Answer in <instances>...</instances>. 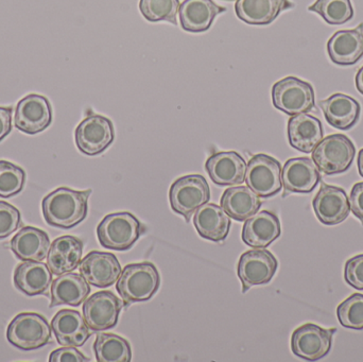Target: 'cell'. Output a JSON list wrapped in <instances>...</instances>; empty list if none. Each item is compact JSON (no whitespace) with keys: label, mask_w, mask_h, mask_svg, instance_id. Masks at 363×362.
<instances>
[{"label":"cell","mask_w":363,"mask_h":362,"mask_svg":"<svg viewBox=\"0 0 363 362\" xmlns=\"http://www.w3.org/2000/svg\"><path fill=\"white\" fill-rule=\"evenodd\" d=\"M91 191H74L60 187L47 195L42 202L43 215L47 225L69 230L80 225L89 213V198Z\"/></svg>","instance_id":"cell-1"},{"label":"cell","mask_w":363,"mask_h":362,"mask_svg":"<svg viewBox=\"0 0 363 362\" xmlns=\"http://www.w3.org/2000/svg\"><path fill=\"white\" fill-rule=\"evenodd\" d=\"M161 276L152 263L125 266L117 281L116 290L123 298V305L150 300L159 290Z\"/></svg>","instance_id":"cell-2"},{"label":"cell","mask_w":363,"mask_h":362,"mask_svg":"<svg viewBox=\"0 0 363 362\" xmlns=\"http://www.w3.org/2000/svg\"><path fill=\"white\" fill-rule=\"evenodd\" d=\"M146 227L129 212L114 213L102 219L97 227V237L104 248L115 251L131 249Z\"/></svg>","instance_id":"cell-3"},{"label":"cell","mask_w":363,"mask_h":362,"mask_svg":"<svg viewBox=\"0 0 363 362\" xmlns=\"http://www.w3.org/2000/svg\"><path fill=\"white\" fill-rule=\"evenodd\" d=\"M51 332L44 317L35 312H21L9 324L6 339L19 350H38L50 342Z\"/></svg>","instance_id":"cell-4"},{"label":"cell","mask_w":363,"mask_h":362,"mask_svg":"<svg viewBox=\"0 0 363 362\" xmlns=\"http://www.w3.org/2000/svg\"><path fill=\"white\" fill-rule=\"evenodd\" d=\"M353 142L343 134H333L323 138L313 151V161L320 171L334 176L347 171L355 159Z\"/></svg>","instance_id":"cell-5"},{"label":"cell","mask_w":363,"mask_h":362,"mask_svg":"<svg viewBox=\"0 0 363 362\" xmlns=\"http://www.w3.org/2000/svg\"><path fill=\"white\" fill-rule=\"evenodd\" d=\"M273 106L289 116L311 112L315 108V91L311 83L287 77L272 87Z\"/></svg>","instance_id":"cell-6"},{"label":"cell","mask_w":363,"mask_h":362,"mask_svg":"<svg viewBox=\"0 0 363 362\" xmlns=\"http://www.w3.org/2000/svg\"><path fill=\"white\" fill-rule=\"evenodd\" d=\"M211 199L206 179L200 174H189L178 179L170 187L169 200L172 210L189 222L190 217Z\"/></svg>","instance_id":"cell-7"},{"label":"cell","mask_w":363,"mask_h":362,"mask_svg":"<svg viewBox=\"0 0 363 362\" xmlns=\"http://www.w3.org/2000/svg\"><path fill=\"white\" fill-rule=\"evenodd\" d=\"M245 182L259 197L277 195L283 188L281 163L270 155H254L247 166Z\"/></svg>","instance_id":"cell-8"},{"label":"cell","mask_w":363,"mask_h":362,"mask_svg":"<svg viewBox=\"0 0 363 362\" xmlns=\"http://www.w3.org/2000/svg\"><path fill=\"white\" fill-rule=\"evenodd\" d=\"M74 140L83 154L89 157L101 154L114 142V125L106 117L89 115L77 127Z\"/></svg>","instance_id":"cell-9"},{"label":"cell","mask_w":363,"mask_h":362,"mask_svg":"<svg viewBox=\"0 0 363 362\" xmlns=\"http://www.w3.org/2000/svg\"><path fill=\"white\" fill-rule=\"evenodd\" d=\"M336 329H326L313 323H307L292 334V353L298 358L317 361L330 352L333 336Z\"/></svg>","instance_id":"cell-10"},{"label":"cell","mask_w":363,"mask_h":362,"mask_svg":"<svg viewBox=\"0 0 363 362\" xmlns=\"http://www.w3.org/2000/svg\"><path fill=\"white\" fill-rule=\"evenodd\" d=\"M279 263L268 250H251L239 259L238 276L242 283V293L251 287L268 284L277 273Z\"/></svg>","instance_id":"cell-11"},{"label":"cell","mask_w":363,"mask_h":362,"mask_svg":"<svg viewBox=\"0 0 363 362\" xmlns=\"http://www.w3.org/2000/svg\"><path fill=\"white\" fill-rule=\"evenodd\" d=\"M123 306L112 291H99L85 300L83 317L91 331H108L116 327Z\"/></svg>","instance_id":"cell-12"},{"label":"cell","mask_w":363,"mask_h":362,"mask_svg":"<svg viewBox=\"0 0 363 362\" xmlns=\"http://www.w3.org/2000/svg\"><path fill=\"white\" fill-rule=\"evenodd\" d=\"M52 121V108L46 97L30 94L17 103L14 123L16 129L30 135L46 130Z\"/></svg>","instance_id":"cell-13"},{"label":"cell","mask_w":363,"mask_h":362,"mask_svg":"<svg viewBox=\"0 0 363 362\" xmlns=\"http://www.w3.org/2000/svg\"><path fill=\"white\" fill-rule=\"evenodd\" d=\"M121 266L112 253L91 251L80 264V273L91 286L108 288L118 281Z\"/></svg>","instance_id":"cell-14"},{"label":"cell","mask_w":363,"mask_h":362,"mask_svg":"<svg viewBox=\"0 0 363 362\" xmlns=\"http://www.w3.org/2000/svg\"><path fill=\"white\" fill-rule=\"evenodd\" d=\"M313 208L320 222L326 225L343 222L351 213V205L345 189L328 184H322L313 199Z\"/></svg>","instance_id":"cell-15"},{"label":"cell","mask_w":363,"mask_h":362,"mask_svg":"<svg viewBox=\"0 0 363 362\" xmlns=\"http://www.w3.org/2000/svg\"><path fill=\"white\" fill-rule=\"evenodd\" d=\"M321 174L313 159L296 157L286 162L281 170V182L285 193H309L318 186Z\"/></svg>","instance_id":"cell-16"},{"label":"cell","mask_w":363,"mask_h":362,"mask_svg":"<svg viewBox=\"0 0 363 362\" xmlns=\"http://www.w3.org/2000/svg\"><path fill=\"white\" fill-rule=\"evenodd\" d=\"M209 178L219 186H235L245 181L247 163L235 151L218 152L209 157L205 163Z\"/></svg>","instance_id":"cell-17"},{"label":"cell","mask_w":363,"mask_h":362,"mask_svg":"<svg viewBox=\"0 0 363 362\" xmlns=\"http://www.w3.org/2000/svg\"><path fill=\"white\" fill-rule=\"evenodd\" d=\"M51 329L57 344L63 346L80 348L91 335L84 317L72 310H60L51 321Z\"/></svg>","instance_id":"cell-18"},{"label":"cell","mask_w":363,"mask_h":362,"mask_svg":"<svg viewBox=\"0 0 363 362\" xmlns=\"http://www.w3.org/2000/svg\"><path fill=\"white\" fill-rule=\"evenodd\" d=\"M281 221L274 213L269 210L256 213L245 220L243 225V242L254 249H264L281 236Z\"/></svg>","instance_id":"cell-19"},{"label":"cell","mask_w":363,"mask_h":362,"mask_svg":"<svg viewBox=\"0 0 363 362\" xmlns=\"http://www.w3.org/2000/svg\"><path fill=\"white\" fill-rule=\"evenodd\" d=\"M83 242L74 236H62L51 244L47 265L55 276L74 271L81 264Z\"/></svg>","instance_id":"cell-20"},{"label":"cell","mask_w":363,"mask_h":362,"mask_svg":"<svg viewBox=\"0 0 363 362\" xmlns=\"http://www.w3.org/2000/svg\"><path fill=\"white\" fill-rule=\"evenodd\" d=\"M328 55L333 63L349 66L363 57V23L355 29L336 32L328 43Z\"/></svg>","instance_id":"cell-21"},{"label":"cell","mask_w":363,"mask_h":362,"mask_svg":"<svg viewBox=\"0 0 363 362\" xmlns=\"http://www.w3.org/2000/svg\"><path fill=\"white\" fill-rule=\"evenodd\" d=\"M323 127L317 117L298 114L288 121L290 146L303 153H311L323 140Z\"/></svg>","instance_id":"cell-22"},{"label":"cell","mask_w":363,"mask_h":362,"mask_svg":"<svg viewBox=\"0 0 363 362\" xmlns=\"http://www.w3.org/2000/svg\"><path fill=\"white\" fill-rule=\"evenodd\" d=\"M225 11L213 0H184L179 9L182 29L191 33L207 31L217 15Z\"/></svg>","instance_id":"cell-23"},{"label":"cell","mask_w":363,"mask_h":362,"mask_svg":"<svg viewBox=\"0 0 363 362\" xmlns=\"http://www.w3.org/2000/svg\"><path fill=\"white\" fill-rule=\"evenodd\" d=\"M194 225L201 237L219 242L228 237L232 221L221 206L207 202L196 210Z\"/></svg>","instance_id":"cell-24"},{"label":"cell","mask_w":363,"mask_h":362,"mask_svg":"<svg viewBox=\"0 0 363 362\" xmlns=\"http://www.w3.org/2000/svg\"><path fill=\"white\" fill-rule=\"evenodd\" d=\"M50 239L47 233L33 227H25L12 238L10 249L23 261H43L48 256Z\"/></svg>","instance_id":"cell-25"},{"label":"cell","mask_w":363,"mask_h":362,"mask_svg":"<svg viewBox=\"0 0 363 362\" xmlns=\"http://www.w3.org/2000/svg\"><path fill=\"white\" fill-rule=\"evenodd\" d=\"M294 6L289 0H237L235 11L238 18L249 25L266 26Z\"/></svg>","instance_id":"cell-26"},{"label":"cell","mask_w":363,"mask_h":362,"mask_svg":"<svg viewBox=\"0 0 363 362\" xmlns=\"http://www.w3.org/2000/svg\"><path fill=\"white\" fill-rule=\"evenodd\" d=\"M52 283V272L43 261H23L14 271V285L28 297L45 295Z\"/></svg>","instance_id":"cell-27"},{"label":"cell","mask_w":363,"mask_h":362,"mask_svg":"<svg viewBox=\"0 0 363 362\" xmlns=\"http://www.w3.org/2000/svg\"><path fill=\"white\" fill-rule=\"evenodd\" d=\"M320 106L324 112L326 120L336 129H352L359 120V102L356 101L351 96L345 94H335L328 99L320 101Z\"/></svg>","instance_id":"cell-28"},{"label":"cell","mask_w":363,"mask_h":362,"mask_svg":"<svg viewBox=\"0 0 363 362\" xmlns=\"http://www.w3.org/2000/svg\"><path fill=\"white\" fill-rule=\"evenodd\" d=\"M91 293V287L82 276L74 272L63 274L52 281L50 289V307L80 306Z\"/></svg>","instance_id":"cell-29"},{"label":"cell","mask_w":363,"mask_h":362,"mask_svg":"<svg viewBox=\"0 0 363 362\" xmlns=\"http://www.w3.org/2000/svg\"><path fill=\"white\" fill-rule=\"evenodd\" d=\"M262 201L250 187H230L221 198V208L235 221H245L258 213Z\"/></svg>","instance_id":"cell-30"},{"label":"cell","mask_w":363,"mask_h":362,"mask_svg":"<svg viewBox=\"0 0 363 362\" xmlns=\"http://www.w3.org/2000/svg\"><path fill=\"white\" fill-rule=\"evenodd\" d=\"M94 352L98 362L132 361V350L129 342L114 334H99L94 342Z\"/></svg>","instance_id":"cell-31"},{"label":"cell","mask_w":363,"mask_h":362,"mask_svg":"<svg viewBox=\"0 0 363 362\" xmlns=\"http://www.w3.org/2000/svg\"><path fill=\"white\" fill-rule=\"evenodd\" d=\"M308 10L319 14L330 25H342L354 17L351 0H317Z\"/></svg>","instance_id":"cell-32"},{"label":"cell","mask_w":363,"mask_h":362,"mask_svg":"<svg viewBox=\"0 0 363 362\" xmlns=\"http://www.w3.org/2000/svg\"><path fill=\"white\" fill-rule=\"evenodd\" d=\"M179 9V0H140V13L151 23L168 21L177 25Z\"/></svg>","instance_id":"cell-33"},{"label":"cell","mask_w":363,"mask_h":362,"mask_svg":"<svg viewBox=\"0 0 363 362\" xmlns=\"http://www.w3.org/2000/svg\"><path fill=\"white\" fill-rule=\"evenodd\" d=\"M339 322L345 329L362 331L363 295L354 293L337 308Z\"/></svg>","instance_id":"cell-34"},{"label":"cell","mask_w":363,"mask_h":362,"mask_svg":"<svg viewBox=\"0 0 363 362\" xmlns=\"http://www.w3.org/2000/svg\"><path fill=\"white\" fill-rule=\"evenodd\" d=\"M26 183V172L18 166L0 161V198L18 195Z\"/></svg>","instance_id":"cell-35"},{"label":"cell","mask_w":363,"mask_h":362,"mask_svg":"<svg viewBox=\"0 0 363 362\" xmlns=\"http://www.w3.org/2000/svg\"><path fill=\"white\" fill-rule=\"evenodd\" d=\"M21 225L19 210L8 202L0 201V240L15 233Z\"/></svg>","instance_id":"cell-36"},{"label":"cell","mask_w":363,"mask_h":362,"mask_svg":"<svg viewBox=\"0 0 363 362\" xmlns=\"http://www.w3.org/2000/svg\"><path fill=\"white\" fill-rule=\"evenodd\" d=\"M345 278L353 288L363 290V254L352 257L345 268Z\"/></svg>","instance_id":"cell-37"},{"label":"cell","mask_w":363,"mask_h":362,"mask_svg":"<svg viewBox=\"0 0 363 362\" xmlns=\"http://www.w3.org/2000/svg\"><path fill=\"white\" fill-rule=\"evenodd\" d=\"M50 362H87L89 359L85 357L80 351L74 346H66L53 351L49 356Z\"/></svg>","instance_id":"cell-38"},{"label":"cell","mask_w":363,"mask_h":362,"mask_svg":"<svg viewBox=\"0 0 363 362\" xmlns=\"http://www.w3.org/2000/svg\"><path fill=\"white\" fill-rule=\"evenodd\" d=\"M350 205L354 216L359 219L363 225V182L357 183L352 188Z\"/></svg>","instance_id":"cell-39"},{"label":"cell","mask_w":363,"mask_h":362,"mask_svg":"<svg viewBox=\"0 0 363 362\" xmlns=\"http://www.w3.org/2000/svg\"><path fill=\"white\" fill-rule=\"evenodd\" d=\"M12 130V108H0V142Z\"/></svg>","instance_id":"cell-40"},{"label":"cell","mask_w":363,"mask_h":362,"mask_svg":"<svg viewBox=\"0 0 363 362\" xmlns=\"http://www.w3.org/2000/svg\"><path fill=\"white\" fill-rule=\"evenodd\" d=\"M355 82L358 91L363 95V66L358 70L357 74H356Z\"/></svg>","instance_id":"cell-41"},{"label":"cell","mask_w":363,"mask_h":362,"mask_svg":"<svg viewBox=\"0 0 363 362\" xmlns=\"http://www.w3.org/2000/svg\"><path fill=\"white\" fill-rule=\"evenodd\" d=\"M358 171L363 178V149L360 150L359 154H358Z\"/></svg>","instance_id":"cell-42"},{"label":"cell","mask_w":363,"mask_h":362,"mask_svg":"<svg viewBox=\"0 0 363 362\" xmlns=\"http://www.w3.org/2000/svg\"></svg>","instance_id":"cell-43"}]
</instances>
